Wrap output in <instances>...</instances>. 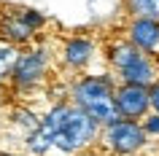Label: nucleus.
Instances as JSON below:
<instances>
[{"label":"nucleus","mask_w":159,"mask_h":156,"mask_svg":"<svg viewBox=\"0 0 159 156\" xmlns=\"http://www.w3.org/2000/svg\"><path fill=\"white\" fill-rule=\"evenodd\" d=\"M100 132L102 127L94 121L92 116L81 110V108H70L62 129L57 132V140H54V148L59 154H78L81 148L92 145L94 140H100Z\"/></svg>","instance_id":"1"},{"label":"nucleus","mask_w":159,"mask_h":156,"mask_svg":"<svg viewBox=\"0 0 159 156\" xmlns=\"http://www.w3.org/2000/svg\"><path fill=\"white\" fill-rule=\"evenodd\" d=\"M100 143L108 154L116 156H135L140 154L146 143H148V132L143 129L140 121H119L111 127H102L100 132Z\"/></svg>","instance_id":"2"},{"label":"nucleus","mask_w":159,"mask_h":156,"mask_svg":"<svg viewBox=\"0 0 159 156\" xmlns=\"http://www.w3.org/2000/svg\"><path fill=\"white\" fill-rule=\"evenodd\" d=\"M46 73H49V51L46 49H27V51H19L16 62L11 67L8 81L16 91H30L38 83L46 81Z\"/></svg>","instance_id":"3"},{"label":"nucleus","mask_w":159,"mask_h":156,"mask_svg":"<svg viewBox=\"0 0 159 156\" xmlns=\"http://www.w3.org/2000/svg\"><path fill=\"white\" fill-rule=\"evenodd\" d=\"M119 83L111 73H100V75H81L78 81L70 86V102L81 110H89L92 105L108 102L113 100Z\"/></svg>","instance_id":"4"},{"label":"nucleus","mask_w":159,"mask_h":156,"mask_svg":"<svg viewBox=\"0 0 159 156\" xmlns=\"http://www.w3.org/2000/svg\"><path fill=\"white\" fill-rule=\"evenodd\" d=\"M121 118L127 121H143L151 110V91L146 86H129V83H119L116 94H113Z\"/></svg>","instance_id":"5"},{"label":"nucleus","mask_w":159,"mask_h":156,"mask_svg":"<svg viewBox=\"0 0 159 156\" xmlns=\"http://www.w3.org/2000/svg\"><path fill=\"white\" fill-rule=\"evenodd\" d=\"M127 41L138 46L143 54L157 57L159 54V22L157 19H132L127 25Z\"/></svg>","instance_id":"6"},{"label":"nucleus","mask_w":159,"mask_h":156,"mask_svg":"<svg viewBox=\"0 0 159 156\" xmlns=\"http://www.w3.org/2000/svg\"><path fill=\"white\" fill-rule=\"evenodd\" d=\"M94 51H97V46H94L92 38L75 35V38H67V41L62 43L59 59H62V65H65L67 70H84V67L92 62Z\"/></svg>","instance_id":"7"},{"label":"nucleus","mask_w":159,"mask_h":156,"mask_svg":"<svg viewBox=\"0 0 159 156\" xmlns=\"http://www.w3.org/2000/svg\"><path fill=\"white\" fill-rule=\"evenodd\" d=\"M0 38H3V43H11V46H27L35 38V30L22 19L19 11H14L0 19Z\"/></svg>","instance_id":"8"},{"label":"nucleus","mask_w":159,"mask_h":156,"mask_svg":"<svg viewBox=\"0 0 159 156\" xmlns=\"http://www.w3.org/2000/svg\"><path fill=\"white\" fill-rule=\"evenodd\" d=\"M159 81V70L154 57H143L140 62H135L132 67H127L119 73V83H129V86H146L151 89L154 83Z\"/></svg>","instance_id":"9"},{"label":"nucleus","mask_w":159,"mask_h":156,"mask_svg":"<svg viewBox=\"0 0 159 156\" xmlns=\"http://www.w3.org/2000/svg\"><path fill=\"white\" fill-rule=\"evenodd\" d=\"M143 57H148V54H143L138 46H132V43L127 41H116L111 43L108 49H105V59H108V65L116 70V73H121V70H127V67H132L135 62H140Z\"/></svg>","instance_id":"10"},{"label":"nucleus","mask_w":159,"mask_h":156,"mask_svg":"<svg viewBox=\"0 0 159 156\" xmlns=\"http://www.w3.org/2000/svg\"><path fill=\"white\" fill-rule=\"evenodd\" d=\"M54 140H57V135L54 132H49L46 127H38L35 132H30L27 135V148H30V154H35V156H46L54 148Z\"/></svg>","instance_id":"11"},{"label":"nucleus","mask_w":159,"mask_h":156,"mask_svg":"<svg viewBox=\"0 0 159 156\" xmlns=\"http://www.w3.org/2000/svg\"><path fill=\"white\" fill-rule=\"evenodd\" d=\"M124 8L132 19H157L159 22V0H124Z\"/></svg>","instance_id":"12"},{"label":"nucleus","mask_w":159,"mask_h":156,"mask_svg":"<svg viewBox=\"0 0 159 156\" xmlns=\"http://www.w3.org/2000/svg\"><path fill=\"white\" fill-rule=\"evenodd\" d=\"M14 121H16L19 127H25L27 135H30V132H35L38 127H41V118H38L30 108H19V110H14Z\"/></svg>","instance_id":"13"},{"label":"nucleus","mask_w":159,"mask_h":156,"mask_svg":"<svg viewBox=\"0 0 159 156\" xmlns=\"http://www.w3.org/2000/svg\"><path fill=\"white\" fill-rule=\"evenodd\" d=\"M19 14H22V19H25L27 25L33 27L35 33H38L43 25H46V16H43L41 11H35V8H19Z\"/></svg>","instance_id":"14"},{"label":"nucleus","mask_w":159,"mask_h":156,"mask_svg":"<svg viewBox=\"0 0 159 156\" xmlns=\"http://www.w3.org/2000/svg\"><path fill=\"white\" fill-rule=\"evenodd\" d=\"M140 124H143V129L148 132V137H151V135H157V137H159V113H148Z\"/></svg>","instance_id":"15"},{"label":"nucleus","mask_w":159,"mask_h":156,"mask_svg":"<svg viewBox=\"0 0 159 156\" xmlns=\"http://www.w3.org/2000/svg\"><path fill=\"white\" fill-rule=\"evenodd\" d=\"M148 91H151V110H154V113H159V81L154 83Z\"/></svg>","instance_id":"16"},{"label":"nucleus","mask_w":159,"mask_h":156,"mask_svg":"<svg viewBox=\"0 0 159 156\" xmlns=\"http://www.w3.org/2000/svg\"><path fill=\"white\" fill-rule=\"evenodd\" d=\"M6 78H8V73H6V70L0 67V86H3V81H6Z\"/></svg>","instance_id":"17"},{"label":"nucleus","mask_w":159,"mask_h":156,"mask_svg":"<svg viewBox=\"0 0 159 156\" xmlns=\"http://www.w3.org/2000/svg\"><path fill=\"white\" fill-rule=\"evenodd\" d=\"M0 156H14V154H0Z\"/></svg>","instance_id":"18"}]
</instances>
